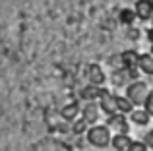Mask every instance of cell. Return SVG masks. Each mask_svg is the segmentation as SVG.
<instances>
[{
  "instance_id": "1",
  "label": "cell",
  "mask_w": 153,
  "mask_h": 151,
  "mask_svg": "<svg viewBox=\"0 0 153 151\" xmlns=\"http://www.w3.org/2000/svg\"><path fill=\"white\" fill-rule=\"evenodd\" d=\"M85 134H87V141H89L93 147H99V149L107 147L112 140L111 128H108V126H103V124H93Z\"/></svg>"
},
{
  "instance_id": "2",
  "label": "cell",
  "mask_w": 153,
  "mask_h": 151,
  "mask_svg": "<svg viewBox=\"0 0 153 151\" xmlns=\"http://www.w3.org/2000/svg\"><path fill=\"white\" fill-rule=\"evenodd\" d=\"M147 95H149V87H147L146 81L136 79V81H132L130 85L126 87V97L132 101V105H134V107H143Z\"/></svg>"
},
{
  "instance_id": "3",
  "label": "cell",
  "mask_w": 153,
  "mask_h": 151,
  "mask_svg": "<svg viewBox=\"0 0 153 151\" xmlns=\"http://www.w3.org/2000/svg\"><path fill=\"white\" fill-rule=\"evenodd\" d=\"M99 114H101L99 101H87L85 105L82 107V118L87 124H95V122L99 120Z\"/></svg>"
},
{
  "instance_id": "4",
  "label": "cell",
  "mask_w": 153,
  "mask_h": 151,
  "mask_svg": "<svg viewBox=\"0 0 153 151\" xmlns=\"http://www.w3.org/2000/svg\"><path fill=\"white\" fill-rule=\"evenodd\" d=\"M108 128L116 130L118 134H128V122H126V114L122 113H114L108 116Z\"/></svg>"
},
{
  "instance_id": "5",
  "label": "cell",
  "mask_w": 153,
  "mask_h": 151,
  "mask_svg": "<svg viewBox=\"0 0 153 151\" xmlns=\"http://www.w3.org/2000/svg\"><path fill=\"white\" fill-rule=\"evenodd\" d=\"M134 12H136V18L142 19V21H149L153 18V6L149 4V0H138L134 6Z\"/></svg>"
},
{
  "instance_id": "6",
  "label": "cell",
  "mask_w": 153,
  "mask_h": 151,
  "mask_svg": "<svg viewBox=\"0 0 153 151\" xmlns=\"http://www.w3.org/2000/svg\"><path fill=\"white\" fill-rule=\"evenodd\" d=\"M87 79H89V83H93V85H101L103 87V83L107 81V76H105L103 72V68L99 64H89L87 66Z\"/></svg>"
},
{
  "instance_id": "7",
  "label": "cell",
  "mask_w": 153,
  "mask_h": 151,
  "mask_svg": "<svg viewBox=\"0 0 153 151\" xmlns=\"http://www.w3.org/2000/svg\"><path fill=\"white\" fill-rule=\"evenodd\" d=\"M99 107H101L103 113H107L108 116L114 113H118L116 110V95H111L107 89H105V93L101 95V99H99Z\"/></svg>"
},
{
  "instance_id": "8",
  "label": "cell",
  "mask_w": 153,
  "mask_h": 151,
  "mask_svg": "<svg viewBox=\"0 0 153 151\" xmlns=\"http://www.w3.org/2000/svg\"><path fill=\"white\" fill-rule=\"evenodd\" d=\"M103 93H105V87L89 83L87 87H83V89H82V93H79V95H82V97L85 99V101H99Z\"/></svg>"
},
{
  "instance_id": "9",
  "label": "cell",
  "mask_w": 153,
  "mask_h": 151,
  "mask_svg": "<svg viewBox=\"0 0 153 151\" xmlns=\"http://www.w3.org/2000/svg\"><path fill=\"white\" fill-rule=\"evenodd\" d=\"M130 120L134 122L136 126H147L149 120H151V114L147 113L146 109H136V110L130 113Z\"/></svg>"
},
{
  "instance_id": "10",
  "label": "cell",
  "mask_w": 153,
  "mask_h": 151,
  "mask_svg": "<svg viewBox=\"0 0 153 151\" xmlns=\"http://www.w3.org/2000/svg\"><path fill=\"white\" fill-rule=\"evenodd\" d=\"M130 144H132V140H130L128 134H116V136H112V140H111V145H112L114 151H126L130 147Z\"/></svg>"
},
{
  "instance_id": "11",
  "label": "cell",
  "mask_w": 153,
  "mask_h": 151,
  "mask_svg": "<svg viewBox=\"0 0 153 151\" xmlns=\"http://www.w3.org/2000/svg\"><path fill=\"white\" fill-rule=\"evenodd\" d=\"M138 70H140V72H143L146 76H153V54H151V53H143V54H140Z\"/></svg>"
},
{
  "instance_id": "12",
  "label": "cell",
  "mask_w": 153,
  "mask_h": 151,
  "mask_svg": "<svg viewBox=\"0 0 153 151\" xmlns=\"http://www.w3.org/2000/svg\"><path fill=\"white\" fill-rule=\"evenodd\" d=\"M122 60H124V68H138L140 53L138 50H126V53H122Z\"/></svg>"
},
{
  "instance_id": "13",
  "label": "cell",
  "mask_w": 153,
  "mask_h": 151,
  "mask_svg": "<svg viewBox=\"0 0 153 151\" xmlns=\"http://www.w3.org/2000/svg\"><path fill=\"white\" fill-rule=\"evenodd\" d=\"M78 113H79V107L76 105V103H70V105H66L62 110H60L62 118H64V120H68V122H74L76 116H78Z\"/></svg>"
},
{
  "instance_id": "14",
  "label": "cell",
  "mask_w": 153,
  "mask_h": 151,
  "mask_svg": "<svg viewBox=\"0 0 153 151\" xmlns=\"http://www.w3.org/2000/svg\"><path fill=\"white\" fill-rule=\"evenodd\" d=\"M116 110L122 114H128L134 110V105H132V101L128 97H120V95H116Z\"/></svg>"
},
{
  "instance_id": "15",
  "label": "cell",
  "mask_w": 153,
  "mask_h": 151,
  "mask_svg": "<svg viewBox=\"0 0 153 151\" xmlns=\"http://www.w3.org/2000/svg\"><path fill=\"white\" fill-rule=\"evenodd\" d=\"M134 19H138L136 18V12L134 10H128V8H124V10H120V21L122 23H126V25H130Z\"/></svg>"
},
{
  "instance_id": "16",
  "label": "cell",
  "mask_w": 153,
  "mask_h": 151,
  "mask_svg": "<svg viewBox=\"0 0 153 151\" xmlns=\"http://www.w3.org/2000/svg\"><path fill=\"white\" fill-rule=\"evenodd\" d=\"M147 149H149V147H147L146 141H142V140H132L130 147H128L126 151H147Z\"/></svg>"
},
{
  "instance_id": "17",
  "label": "cell",
  "mask_w": 153,
  "mask_h": 151,
  "mask_svg": "<svg viewBox=\"0 0 153 151\" xmlns=\"http://www.w3.org/2000/svg\"><path fill=\"white\" fill-rule=\"evenodd\" d=\"M72 132L74 134H83V132H87V122L83 120H74V126H72Z\"/></svg>"
},
{
  "instance_id": "18",
  "label": "cell",
  "mask_w": 153,
  "mask_h": 151,
  "mask_svg": "<svg viewBox=\"0 0 153 151\" xmlns=\"http://www.w3.org/2000/svg\"><path fill=\"white\" fill-rule=\"evenodd\" d=\"M143 109L147 110V113L153 116V91H149V95H147V99H146V103H143Z\"/></svg>"
},
{
  "instance_id": "19",
  "label": "cell",
  "mask_w": 153,
  "mask_h": 151,
  "mask_svg": "<svg viewBox=\"0 0 153 151\" xmlns=\"http://www.w3.org/2000/svg\"><path fill=\"white\" fill-rule=\"evenodd\" d=\"M126 35H128L130 39H134V41H136V39L140 37V31L136 29V27H128V29H126Z\"/></svg>"
},
{
  "instance_id": "20",
  "label": "cell",
  "mask_w": 153,
  "mask_h": 151,
  "mask_svg": "<svg viewBox=\"0 0 153 151\" xmlns=\"http://www.w3.org/2000/svg\"><path fill=\"white\" fill-rule=\"evenodd\" d=\"M147 144V147H151L153 149V130H149V132L146 134V140H143Z\"/></svg>"
},
{
  "instance_id": "21",
  "label": "cell",
  "mask_w": 153,
  "mask_h": 151,
  "mask_svg": "<svg viewBox=\"0 0 153 151\" xmlns=\"http://www.w3.org/2000/svg\"><path fill=\"white\" fill-rule=\"evenodd\" d=\"M147 39L153 43V27H151V29H147Z\"/></svg>"
},
{
  "instance_id": "22",
  "label": "cell",
  "mask_w": 153,
  "mask_h": 151,
  "mask_svg": "<svg viewBox=\"0 0 153 151\" xmlns=\"http://www.w3.org/2000/svg\"><path fill=\"white\" fill-rule=\"evenodd\" d=\"M151 54H153V43H151Z\"/></svg>"
},
{
  "instance_id": "23",
  "label": "cell",
  "mask_w": 153,
  "mask_h": 151,
  "mask_svg": "<svg viewBox=\"0 0 153 151\" xmlns=\"http://www.w3.org/2000/svg\"><path fill=\"white\" fill-rule=\"evenodd\" d=\"M149 4H151V6H153V0H149Z\"/></svg>"
},
{
  "instance_id": "24",
  "label": "cell",
  "mask_w": 153,
  "mask_h": 151,
  "mask_svg": "<svg viewBox=\"0 0 153 151\" xmlns=\"http://www.w3.org/2000/svg\"><path fill=\"white\" fill-rule=\"evenodd\" d=\"M151 25H153V18H151Z\"/></svg>"
}]
</instances>
